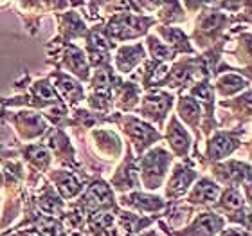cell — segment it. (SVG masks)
Masks as SVG:
<instances>
[{
	"label": "cell",
	"mask_w": 252,
	"mask_h": 236,
	"mask_svg": "<svg viewBox=\"0 0 252 236\" xmlns=\"http://www.w3.org/2000/svg\"><path fill=\"white\" fill-rule=\"evenodd\" d=\"M169 161H171L169 153L164 152L162 148H155L142 159V182L146 184L148 189H157L160 186Z\"/></svg>",
	"instance_id": "obj_1"
},
{
	"label": "cell",
	"mask_w": 252,
	"mask_h": 236,
	"mask_svg": "<svg viewBox=\"0 0 252 236\" xmlns=\"http://www.w3.org/2000/svg\"><path fill=\"white\" fill-rule=\"evenodd\" d=\"M13 123H15L16 130L20 134L22 139H34V137H40L45 132L47 125L43 117L36 116L34 112H20L13 117Z\"/></svg>",
	"instance_id": "obj_2"
},
{
	"label": "cell",
	"mask_w": 252,
	"mask_h": 236,
	"mask_svg": "<svg viewBox=\"0 0 252 236\" xmlns=\"http://www.w3.org/2000/svg\"><path fill=\"white\" fill-rule=\"evenodd\" d=\"M221 226H223V220L220 216L213 215V213H205L193 222V226L189 227L188 231L179 233V236H213Z\"/></svg>",
	"instance_id": "obj_3"
},
{
	"label": "cell",
	"mask_w": 252,
	"mask_h": 236,
	"mask_svg": "<svg viewBox=\"0 0 252 236\" xmlns=\"http://www.w3.org/2000/svg\"><path fill=\"white\" fill-rule=\"evenodd\" d=\"M121 204L135 207L139 211H158L164 207V200L158 199V197H150V195L131 193L128 197H123Z\"/></svg>",
	"instance_id": "obj_4"
},
{
	"label": "cell",
	"mask_w": 252,
	"mask_h": 236,
	"mask_svg": "<svg viewBox=\"0 0 252 236\" xmlns=\"http://www.w3.org/2000/svg\"><path fill=\"white\" fill-rule=\"evenodd\" d=\"M196 177L193 169L186 168V166H177L173 171V177L169 180V186H168V197H179L189 188V184L191 180Z\"/></svg>",
	"instance_id": "obj_5"
},
{
	"label": "cell",
	"mask_w": 252,
	"mask_h": 236,
	"mask_svg": "<svg viewBox=\"0 0 252 236\" xmlns=\"http://www.w3.org/2000/svg\"><path fill=\"white\" fill-rule=\"evenodd\" d=\"M144 53H142V45H131V47H121L117 53V68L119 72H130L137 63L141 62Z\"/></svg>",
	"instance_id": "obj_6"
},
{
	"label": "cell",
	"mask_w": 252,
	"mask_h": 236,
	"mask_svg": "<svg viewBox=\"0 0 252 236\" xmlns=\"http://www.w3.org/2000/svg\"><path fill=\"white\" fill-rule=\"evenodd\" d=\"M51 178L56 180V188H58V191L65 199L76 197L81 191L79 180L72 173H68V171H54V173H51Z\"/></svg>",
	"instance_id": "obj_7"
},
{
	"label": "cell",
	"mask_w": 252,
	"mask_h": 236,
	"mask_svg": "<svg viewBox=\"0 0 252 236\" xmlns=\"http://www.w3.org/2000/svg\"><path fill=\"white\" fill-rule=\"evenodd\" d=\"M168 139L177 155H186V152H188V148H189V135L186 134L184 128L179 125L177 117H173L171 123H169Z\"/></svg>",
	"instance_id": "obj_8"
},
{
	"label": "cell",
	"mask_w": 252,
	"mask_h": 236,
	"mask_svg": "<svg viewBox=\"0 0 252 236\" xmlns=\"http://www.w3.org/2000/svg\"><path fill=\"white\" fill-rule=\"evenodd\" d=\"M218 193H220L218 186L213 184L211 180H207V178H204V180L198 182V186L194 188V191L191 193L189 199H191V202H194V204H200V202H213V200H216Z\"/></svg>",
	"instance_id": "obj_9"
},
{
	"label": "cell",
	"mask_w": 252,
	"mask_h": 236,
	"mask_svg": "<svg viewBox=\"0 0 252 236\" xmlns=\"http://www.w3.org/2000/svg\"><path fill=\"white\" fill-rule=\"evenodd\" d=\"M221 205L225 207V209H240L243 205V200L240 197L236 189H227L225 195H223V199H221Z\"/></svg>",
	"instance_id": "obj_10"
}]
</instances>
